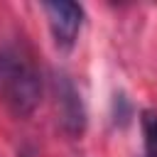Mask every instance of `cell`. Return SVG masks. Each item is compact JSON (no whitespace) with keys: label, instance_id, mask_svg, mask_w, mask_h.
I'll list each match as a JSON object with an SVG mask.
<instances>
[{"label":"cell","instance_id":"6da1fadb","mask_svg":"<svg viewBox=\"0 0 157 157\" xmlns=\"http://www.w3.org/2000/svg\"><path fill=\"white\" fill-rule=\"evenodd\" d=\"M0 101L17 118L29 115L42 101L39 66L17 42L0 47Z\"/></svg>","mask_w":157,"mask_h":157},{"label":"cell","instance_id":"7a4b0ae2","mask_svg":"<svg viewBox=\"0 0 157 157\" xmlns=\"http://www.w3.org/2000/svg\"><path fill=\"white\" fill-rule=\"evenodd\" d=\"M42 7H44V12H47V20H49L54 42H56L61 49H69V47L76 42L78 29H81V25H83V7H81L78 2H71V0L44 2Z\"/></svg>","mask_w":157,"mask_h":157},{"label":"cell","instance_id":"3957f363","mask_svg":"<svg viewBox=\"0 0 157 157\" xmlns=\"http://www.w3.org/2000/svg\"><path fill=\"white\" fill-rule=\"evenodd\" d=\"M54 86H56V110H59L61 128L69 135H81L86 128V108H83L81 93L76 91L74 81L64 74L56 76Z\"/></svg>","mask_w":157,"mask_h":157},{"label":"cell","instance_id":"277c9868","mask_svg":"<svg viewBox=\"0 0 157 157\" xmlns=\"http://www.w3.org/2000/svg\"><path fill=\"white\" fill-rule=\"evenodd\" d=\"M140 125H142V145H145L142 157H157V110H142Z\"/></svg>","mask_w":157,"mask_h":157}]
</instances>
